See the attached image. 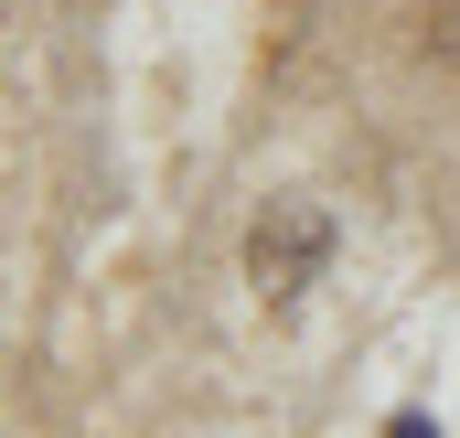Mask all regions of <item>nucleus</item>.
<instances>
[{
	"mask_svg": "<svg viewBox=\"0 0 460 438\" xmlns=\"http://www.w3.org/2000/svg\"><path fill=\"white\" fill-rule=\"evenodd\" d=\"M322 257H332V224L311 215V204H268L257 235H246V278H257V300H279V311L322 278Z\"/></svg>",
	"mask_w": 460,
	"mask_h": 438,
	"instance_id": "f257e3e1",
	"label": "nucleus"
}]
</instances>
